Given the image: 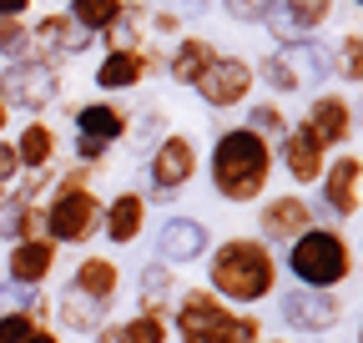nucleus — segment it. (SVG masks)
<instances>
[{"label": "nucleus", "instance_id": "obj_1", "mask_svg": "<svg viewBox=\"0 0 363 343\" xmlns=\"http://www.w3.org/2000/svg\"><path fill=\"white\" fill-rule=\"evenodd\" d=\"M207 288L222 298V303H233V308L272 303L278 288H283V257L257 232L212 237V247H207Z\"/></svg>", "mask_w": 363, "mask_h": 343}, {"label": "nucleus", "instance_id": "obj_2", "mask_svg": "<svg viewBox=\"0 0 363 343\" xmlns=\"http://www.w3.org/2000/svg\"><path fill=\"white\" fill-rule=\"evenodd\" d=\"M272 142L257 137L252 126H222L207 147V182L217 192V202L227 207H257L267 192H272Z\"/></svg>", "mask_w": 363, "mask_h": 343}, {"label": "nucleus", "instance_id": "obj_3", "mask_svg": "<svg viewBox=\"0 0 363 343\" xmlns=\"http://www.w3.org/2000/svg\"><path fill=\"white\" fill-rule=\"evenodd\" d=\"M167 323H172V343H262L267 338V323L257 308L222 303L207 283L182 288Z\"/></svg>", "mask_w": 363, "mask_h": 343}, {"label": "nucleus", "instance_id": "obj_4", "mask_svg": "<svg viewBox=\"0 0 363 343\" xmlns=\"http://www.w3.org/2000/svg\"><path fill=\"white\" fill-rule=\"evenodd\" d=\"M283 268L298 288H323V293H343L358 273V247L343 227L333 223H313L303 237H293L283 252Z\"/></svg>", "mask_w": 363, "mask_h": 343}, {"label": "nucleus", "instance_id": "obj_5", "mask_svg": "<svg viewBox=\"0 0 363 343\" xmlns=\"http://www.w3.org/2000/svg\"><path fill=\"white\" fill-rule=\"evenodd\" d=\"M142 162H147V202H162V207L177 202L202 172L197 137H187V132H167Z\"/></svg>", "mask_w": 363, "mask_h": 343}, {"label": "nucleus", "instance_id": "obj_6", "mask_svg": "<svg viewBox=\"0 0 363 343\" xmlns=\"http://www.w3.org/2000/svg\"><path fill=\"white\" fill-rule=\"evenodd\" d=\"M313 192H318L313 197L318 223H333V227L353 223L363 212V157H353V152L328 157V167H323V177H318Z\"/></svg>", "mask_w": 363, "mask_h": 343}, {"label": "nucleus", "instance_id": "obj_7", "mask_svg": "<svg viewBox=\"0 0 363 343\" xmlns=\"http://www.w3.org/2000/svg\"><path fill=\"white\" fill-rule=\"evenodd\" d=\"M101 202L96 187L86 192H51L45 197V237L56 247H86L101 237Z\"/></svg>", "mask_w": 363, "mask_h": 343}, {"label": "nucleus", "instance_id": "obj_8", "mask_svg": "<svg viewBox=\"0 0 363 343\" xmlns=\"http://www.w3.org/2000/svg\"><path fill=\"white\" fill-rule=\"evenodd\" d=\"M278 318L288 333L298 338H328L343 318H348V303L343 293H323V288H278Z\"/></svg>", "mask_w": 363, "mask_h": 343}, {"label": "nucleus", "instance_id": "obj_9", "mask_svg": "<svg viewBox=\"0 0 363 343\" xmlns=\"http://www.w3.org/2000/svg\"><path fill=\"white\" fill-rule=\"evenodd\" d=\"M0 101H6L11 111L40 116L45 106L61 101V71L35 61V56H16V61L0 66Z\"/></svg>", "mask_w": 363, "mask_h": 343}, {"label": "nucleus", "instance_id": "obj_10", "mask_svg": "<svg viewBox=\"0 0 363 343\" xmlns=\"http://www.w3.org/2000/svg\"><path fill=\"white\" fill-rule=\"evenodd\" d=\"M152 232V263H167V268H192L207 257L212 247V227L202 218H192V212H167L162 223L147 227Z\"/></svg>", "mask_w": 363, "mask_h": 343}, {"label": "nucleus", "instance_id": "obj_11", "mask_svg": "<svg viewBox=\"0 0 363 343\" xmlns=\"http://www.w3.org/2000/svg\"><path fill=\"white\" fill-rule=\"evenodd\" d=\"M252 86H257V71H252L247 56L217 51L212 66L192 81V91H197V101L212 106V111H233V106H247V101H252Z\"/></svg>", "mask_w": 363, "mask_h": 343}, {"label": "nucleus", "instance_id": "obj_12", "mask_svg": "<svg viewBox=\"0 0 363 343\" xmlns=\"http://www.w3.org/2000/svg\"><path fill=\"white\" fill-rule=\"evenodd\" d=\"M318 223V212H313V197L308 192H267L257 202V237L267 247H288L293 237H303L308 227Z\"/></svg>", "mask_w": 363, "mask_h": 343}, {"label": "nucleus", "instance_id": "obj_13", "mask_svg": "<svg viewBox=\"0 0 363 343\" xmlns=\"http://www.w3.org/2000/svg\"><path fill=\"white\" fill-rule=\"evenodd\" d=\"M298 126L323 147V152H343L348 142H353V126H358V111H353V101L343 96V91H313V101L303 106V116H298Z\"/></svg>", "mask_w": 363, "mask_h": 343}, {"label": "nucleus", "instance_id": "obj_14", "mask_svg": "<svg viewBox=\"0 0 363 343\" xmlns=\"http://www.w3.org/2000/svg\"><path fill=\"white\" fill-rule=\"evenodd\" d=\"M162 71H167V56L162 51L136 46V51H106L96 61V71H91V81H96L101 96H121V91H136L142 81H152Z\"/></svg>", "mask_w": 363, "mask_h": 343}, {"label": "nucleus", "instance_id": "obj_15", "mask_svg": "<svg viewBox=\"0 0 363 343\" xmlns=\"http://www.w3.org/2000/svg\"><path fill=\"white\" fill-rule=\"evenodd\" d=\"M91 30H81L66 11H45L40 21H30V51L26 56H35V61H45V66H66L71 56H81V51H91Z\"/></svg>", "mask_w": 363, "mask_h": 343}, {"label": "nucleus", "instance_id": "obj_16", "mask_svg": "<svg viewBox=\"0 0 363 343\" xmlns=\"http://www.w3.org/2000/svg\"><path fill=\"white\" fill-rule=\"evenodd\" d=\"M147 227H152V202H147V192L121 187V192H111V197L101 202V237H106L111 247H136V242L147 237Z\"/></svg>", "mask_w": 363, "mask_h": 343}, {"label": "nucleus", "instance_id": "obj_17", "mask_svg": "<svg viewBox=\"0 0 363 343\" xmlns=\"http://www.w3.org/2000/svg\"><path fill=\"white\" fill-rule=\"evenodd\" d=\"M272 162L288 172V187H293V192H308V187H318V177H323L328 152H323V147H318V142L303 132V126L293 121L288 132L272 142Z\"/></svg>", "mask_w": 363, "mask_h": 343}, {"label": "nucleus", "instance_id": "obj_18", "mask_svg": "<svg viewBox=\"0 0 363 343\" xmlns=\"http://www.w3.org/2000/svg\"><path fill=\"white\" fill-rule=\"evenodd\" d=\"M61 263V247L51 237H26L6 247V283L11 288H51Z\"/></svg>", "mask_w": 363, "mask_h": 343}, {"label": "nucleus", "instance_id": "obj_19", "mask_svg": "<svg viewBox=\"0 0 363 343\" xmlns=\"http://www.w3.org/2000/svg\"><path fill=\"white\" fill-rule=\"evenodd\" d=\"M66 288L81 293V298H96V303H111L116 308V298H121V263L106 257V252H81L76 263H71Z\"/></svg>", "mask_w": 363, "mask_h": 343}, {"label": "nucleus", "instance_id": "obj_20", "mask_svg": "<svg viewBox=\"0 0 363 343\" xmlns=\"http://www.w3.org/2000/svg\"><path fill=\"white\" fill-rule=\"evenodd\" d=\"M101 323H111V303H96V298H81L71 288H61L51 298V328L61 338H91Z\"/></svg>", "mask_w": 363, "mask_h": 343}, {"label": "nucleus", "instance_id": "obj_21", "mask_svg": "<svg viewBox=\"0 0 363 343\" xmlns=\"http://www.w3.org/2000/svg\"><path fill=\"white\" fill-rule=\"evenodd\" d=\"M71 126H76V137H96V142L116 147V142H126L131 111L121 101H81V106H71Z\"/></svg>", "mask_w": 363, "mask_h": 343}, {"label": "nucleus", "instance_id": "obj_22", "mask_svg": "<svg viewBox=\"0 0 363 343\" xmlns=\"http://www.w3.org/2000/svg\"><path fill=\"white\" fill-rule=\"evenodd\" d=\"M177 293H182L177 268H167V263H142V268H136V313L167 318L172 303H177Z\"/></svg>", "mask_w": 363, "mask_h": 343}, {"label": "nucleus", "instance_id": "obj_23", "mask_svg": "<svg viewBox=\"0 0 363 343\" xmlns=\"http://www.w3.org/2000/svg\"><path fill=\"white\" fill-rule=\"evenodd\" d=\"M11 147H16V157H21V172H56L61 137H56V126H51V121L30 116V121L21 126V137H16Z\"/></svg>", "mask_w": 363, "mask_h": 343}, {"label": "nucleus", "instance_id": "obj_24", "mask_svg": "<svg viewBox=\"0 0 363 343\" xmlns=\"http://www.w3.org/2000/svg\"><path fill=\"white\" fill-rule=\"evenodd\" d=\"M212 56H217V46H212V40L207 35H177L172 40V56H167V81L172 86H187V91H192V81L212 66Z\"/></svg>", "mask_w": 363, "mask_h": 343}, {"label": "nucleus", "instance_id": "obj_25", "mask_svg": "<svg viewBox=\"0 0 363 343\" xmlns=\"http://www.w3.org/2000/svg\"><path fill=\"white\" fill-rule=\"evenodd\" d=\"M91 343H172V323L157 313H131V318H111L91 333Z\"/></svg>", "mask_w": 363, "mask_h": 343}, {"label": "nucleus", "instance_id": "obj_26", "mask_svg": "<svg viewBox=\"0 0 363 343\" xmlns=\"http://www.w3.org/2000/svg\"><path fill=\"white\" fill-rule=\"evenodd\" d=\"M81 30H91V35H101L111 21H121L126 16V0H71V11H66Z\"/></svg>", "mask_w": 363, "mask_h": 343}, {"label": "nucleus", "instance_id": "obj_27", "mask_svg": "<svg viewBox=\"0 0 363 343\" xmlns=\"http://www.w3.org/2000/svg\"><path fill=\"white\" fill-rule=\"evenodd\" d=\"M278 6L288 11V21H293L298 35H318V30L333 21V6H338V0H278Z\"/></svg>", "mask_w": 363, "mask_h": 343}, {"label": "nucleus", "instance_id": "obj_28", "mask_svg": "<svg viewBox=\"0 0 363 343\" xmlns=\"http://www.w3.org/2000/svg\"><path fill=\"white\" fill-rule=\"evenodd\" d=\"M162 137H167V116L157 106H147L142 116H131V126H126V152L131 157H147Z\"/></svg>", "mask_w": 363, "mask_h": 343}, {"label": "nucleus", "instance_id": "obj_29", "mask_svg": "<svg viewBox=\"0 0 363 343\" xmlns=\"http://www.w3.org/2000/svg\"><path fill=\"white\" fill-rule=\"evenodd\" d=\"M333 76L348 86H363V30H348L333 46Z\"/></svg>", "mask_w": 363, "mask_h": 343}, {"label": "nucleus", "instance_id": "obj_30", "mask_svg": "<svg viewBox=\"0 0 363 343\" xmlns=\"http://www.w3.org/2000/svg\"><path fill=\"white\" fill-rule=\"evenodd\" d=\"M242 126H252V132L267 137V142H278L293 121H288V111H283L278 101H247V121H242Z\"/></svg>", "mask_w": 363, "mask_h": 343}, {"label": "nucleus", "instance_id": "obj_31", "mask_svg": "<svg viewBox=\"0 0 363 343\" xmlns=\"http://www.w3.org/2000/svg\"><path fill=\"white\" fill-rule=\"evenodd\" d=\"M30 51V21H0V61H16Z\"/></svg>", "mask_w": 363, "mask_h": 343}, {"label": "nucleus", "instance_id": "obj_32", "mask_svg": "<svg viewBox=\"0 0 363 343\" xmlns=\"http://www.w3.org/2000/svg\"><path fill=\"white\" fill-rule=\"evenodd\" d=\"M35 328H45V323H35L26 308H0V343H26Z\"/></svg>", "mask_w": 363, "mask_h": 343}, {"label": "nucleus", "instance_id": "obj_33", "mask_svg": "<svg viewBox=\"0 0 363 343\" xmlns=\"http://www.w3.org/2000/svg\"><path fill=\"white\" fill-rule=\"evenodd\" d=\"M101 40H106V51H136L142 46V26H136L131 16H121V21H111L101 30Z\"/></svg>", "mask_w": 363, "mask_h": 343}, {"label": "nucleus", "instance_id": "obj_34", "mask_svg": "<svg viewBox=\"0 0 363 343\" xmlns=\"http://www.w3.org/2000/svg\"><path fill=\"white\" fill-rule=\"evenodd\" d=\"M222 11L233 26H262L267 11H272V0H222Z\"/></svg>", "mask_w": 363, "mask_h": 343}, {"label": "nucleus", "instance_id": "obj_35", "mask_svg": "<svg viewBox=\"0 0 363 343\" xmlns=\"http://www.w3.org/2000/svg\"><path fill=\"white\" fill-rule=\"evenodd\" d=\"M91 182H96V172L81 167V162H71V167H61L56 177H51V192H86Z\"/></svg>", "mask_w": 363, "mask_h": 343}, {"label": "nucleus", "instance_id": "obj_36", "mask_svg": "<svg viewBox=\"0 0 363 343\" xmlns=\"http://www.w3.org/2000/svg\"><path fill=\"white\" fill-rule=\"evenodd\" d=\"M111 152H116V147H106V142H96V137H76V152H71V162H81V167H91V172H101Z\"/></svg>", "mask_w": 363, "mask_h": 343}, {"label": "nucleus", "instance_id": "obj_37", "mask_svg": "<svg viewBox=\"0 0 363 343\" xmlns=\"http://www.w3.org/2000/svg\"><path fill=\"white\" fill-rule=\"evenodd\" d=\"M152 30H157L162 40H177V35H187V30H182V16H177V11H157V16H152Z\"/></svg>", "mask_w": 363, "mask_h": 343}, {"label": "nucleus", "instance_id": "obj_38", "mask_svg": "<svg viewBox=\"0 0 363 343\" xmlns=\"http://www.w3.org/2000/svg\"><path fill=\"white\" fill-rule=\"evenodd\" d=\"M16 177H21V157H16V147H11L6 137H0V182L11 187Z\"/></svg>", "mask_w": 363, "mask_h": 343}, {"label": "nucleus", "instance_id": "obj_39", "mask_svg": "<svg viewBox=\"0 0 363 343\" xmlns=\"http://www.w3.org/2000/svg\"><path fill=\"white\" fill-rule=\"evenodd\" d=\"M35 0H0V21H26Z\"/></svg>", "mask_w": 363, "mask_h": 343}, {"label": "nucleus", "instance_id": "obj_40", "mask_svg": "<svg viewBox=\"0 0 363 343\" xmlns=\"http://www.w3.org/2000/svg\"><path fill=\"white\" fill-rule=\"evenodd\" d=\"M212 0H177V16H207Z\"/></svg>", "mask_w": 363, "mask_h": 343}, {"label": "nucleus", "instance_id": "obj_41", "mask_svg": "<svg viewBox=\"0 0 363 343\" xmlns=\"http://www.w3.org/2000/svg\"><path fill=\"white\" fill-rule=\"evenodd\" d=\"M26 343H66V338H61V333H56V328H35V333H30V338H26Z\"/></svg>", "mask_w": 363, "mask_h": 343}, {"label": "nucleus", "instance_id": "obj_42", "mask_svg": "<svg viewBox=\"0 0 363 343\" xmlns=\"http://www.w3.org/2000/svg\"><path fill=\"white\" fill-rule=\"evenodd\" d=\"M6 126H11V106L0 101V137H6Z\"/></svg>", "mask_w": 363, "mask_h": 343}, {"label": "nucleus", "instance_id": "obj_43", "mask_svg": "<svg viewBox=\"0 0 363 343\" xmlns=\"http://www.w3.org/2000/svg\"><path fill=\"white\" fill-rule=\"evenodd\" d=\"M6 197H11V187H6V182H0V207H6Z\"/></svg>", "mask_w": 363, "mask_h": 343}, {"label": "nucleus", "instance_id": "obj_44", "mask_svg": "<svg viewBox=\"0 0 363 343\" xmlns=\"http://www.w3.org/2000/svg\"><path fill=\"white\" fill-rule=\"evenodd\" d=\"M262 343H288V338H262Z\"/></svg>", "mask_w": 363, "mask_h": 343}, {"label": "nucleus", "instance_id": "obj_45", "mask_svg": "<svg viewBox=\"0 0 363 343\" xmlns=\"http://www.w3.org/2000/svg\"><path fill=\"white\" fill-rule=\"evenodd\" d=\"M353 343H363V323H358V338H353Z\"/></svg>", "mask_w": 363, "mask_h": 343}, {"label": "nucleus", "instance_id": "obj_46", "mask_svg": "<svg viewBox=\"0 0 363 343\" xmlns=\"http://www.w3.org/2000/svg\"><path fill=\"white\" fill-rule=\"evenodd\" d=\"M358 257H363V237H358Z\"/></svg>", "mask_w": 363, "mask_h": 343}, {"label": "nucleus", "instance_id": "obj_47", "mask_svg": "<svg viewBox=\"0 0 363 343\" xmlns=\"http://www.w3.org/2000/svg\"><path fill=\"white\" fill-rule=\"evenodd\" d=\"M126 6H142V0H126Z\"/></svg>", "mask_w": 363, "mask_h": 343}, {"label": "nucleus", "instance_id": "obj_48", "mask_svg": "<svg viewBox=\"0 0 363 343\" xmlns=\"http://www.w3.org/2000/svg\"><path fill=\"white\" fill-rule=\"evenodd\" d=\"M353 6H358V11H363V0H353Z\"/></svg>", "mask_w": 363, "mask_h": 343}]
</instances>
